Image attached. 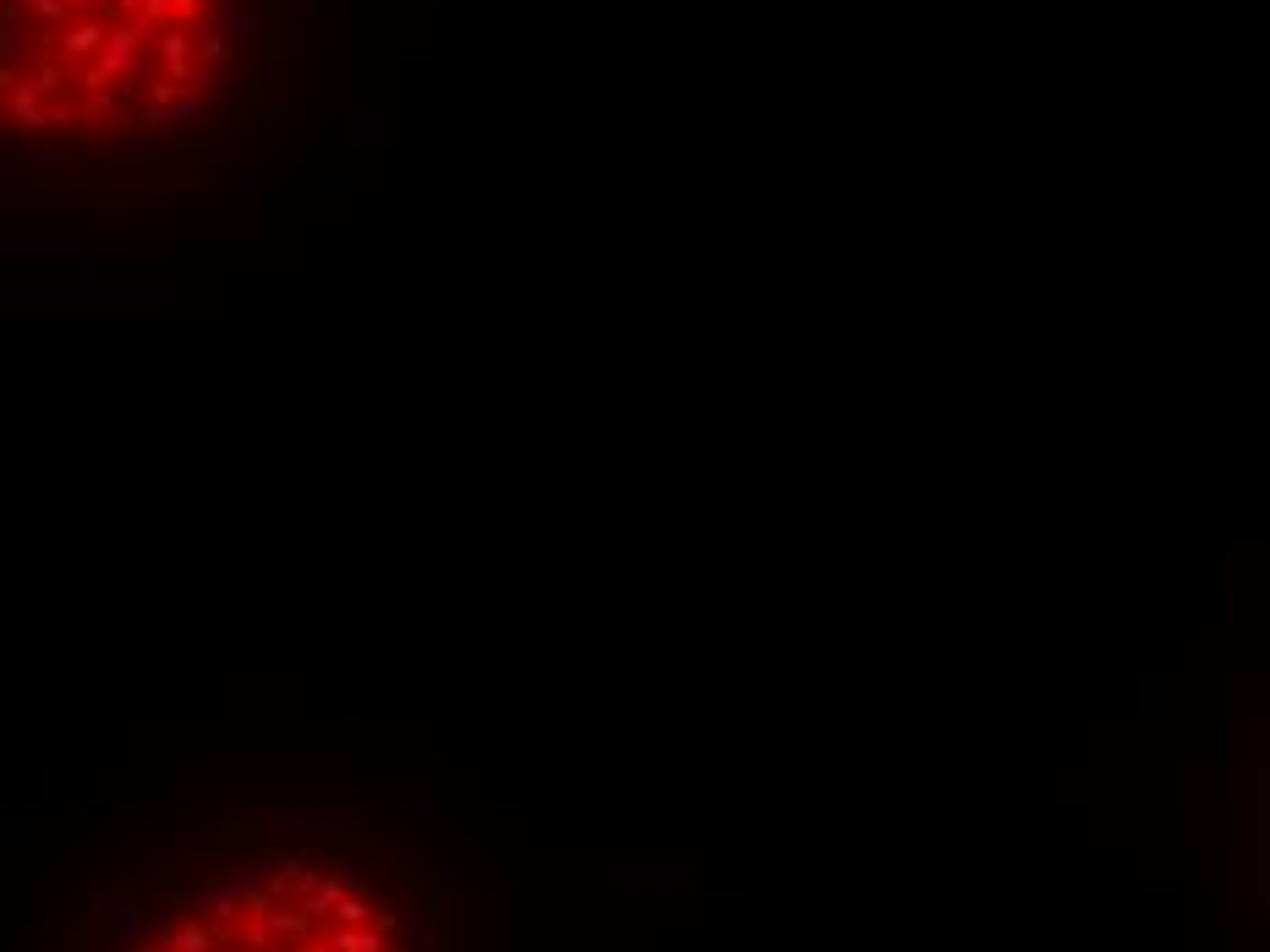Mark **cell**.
Listing matches in <instances>:
<instances>
[{
  "instance_id": "obj_1",
  "label": "cell",
  "mask_w": 1270,
  "mask_h": 952,
  "mask_svg": "<svg viewBox=\"0 0 1270 952\" xmlns=\"http://www.w3.org/2000/svg\"><path fill=\"white\" fill-rule=\"evenodd\" d=\"M241 0H0V143H132L219 88Z\"/></svg>"
}]
</instances>
